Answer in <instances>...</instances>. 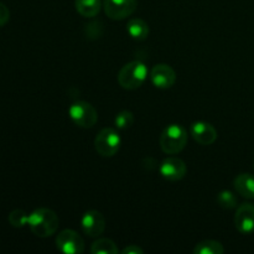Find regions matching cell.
<instances>
[{
  "label": "cell",
  "instance_id": "cell-1",
  "mask_svg": "<svg viewBox=\"0 0 254 254\" xmlns=\"http://www.w3.org/2000/svg\"><path fill=\"white\" fill-rule=\"evenodd\" d=\"M27 226L36 237L47 238L59 230L60 220L55 211L42 207L30 213Z\"/></svg>",
  "mask_w": 254,
  "mask_h": 254
},
{
  "label": "cell",
  "instance_id": "cell-2",
  "mask_svg": "<svg viewBox=\"0 0 254 254\" xmlns=\"http://www.w3.org/2000/svg\"><path fill=\"white\" fill-rule=\"evenodd\" d=\"M161 150L169 155H175L183 151L188 144V131L180 124H170L160 135Z\"/></svg>",
  "mask_w": 254,
  "mask_h": 254
},
{
  "label": "cell",
  "instance_id": "cell-3",
  "mask_svg": "<svg viewBox=\"0 0 254 254\" xmlns=\"http://www.w3.org/2000/svg\"><path fill=\"white\" fill-rule=\"evenodd\" d=\"M148 77V68L140 61H131L124 64L118 73V83L122 88L134 91L141 87Z\"/></svg>",
  "mask_w": 254,
  "mask_h": 254
},
{
  "label": "cell",
  "instance_id": "cell-4",
  "mask_svg": "<svg viewBox=\"0 0 254 254\" xmlns=\"http://www.w3.org/2000/svg\"><path fill=\"white\" fill-rule=\"evenodd\" d=\"M68 114L71 121L77 127L83 129L92 128L96 126L97 121H98V113H97L96 108L91 103L84 101L74 102L73 104H71Z\"/></svg>",
  "mask_w": 254,
  "mask_h": 254
},
{
  "label": "cell",
  "instance_id": "cell-5",
  "mask_svg": "<svg viewBox=\"0 0 254 254\" xmlns=\"http://www.w3.org/2000/svg\"><path fill=\"white\" fill-rule=\"evenodd\" d=\"M121 136L113 128H104L94 139V149L103 158L114 156L121 149Z\"/></svg>",
  "mask_w": 254,
  "mask_h": 254
},
{
  "label": "cell",
  "instance_id": "cell-6",
  "mask_svg": "<svg viewBox=\"0 0 254 254\" xmlns=\"http://www.w3.org/2000/svg\"><path fill=\"white\" fill-rule=\"evenodd\" d=\"M57 250L66 254H81L84 251V241L76 231L64 230L56 237Z\"/></svg>",
  "mask_w": 254,
  "mask_h": 254
},
{
  "label": "cell",
  "instance_id": "cell-7",
  "mask_svg": "<svg viewBox=\"0 0 254 254\" xmlns=\"http://www.w3.org/2000/svg\"><path fill=\"white\" fill-rule=\"evenodd\" d=\"M104 12L112 20H124L136 9V0H104Z\"/></svg>",
  "mask_w": 254,
  "mask_h": 254
},
{
  "label": "cell",
  "instance_id": "cell-8",
  "mask_svg": "<svg viewBox=\"0 0 254 254\" xmlns=\"http://www.w3.org/2000/svg\"><path fill=\"white\" fill-rule=\"evenodd\" d=\"M81 226L86 236L92 238L99 237L106 230V220L99 211L89 210L82 216Z\"/></svg>",
  "mask_w": 254,
  "mask_h": 254
},
{
  "label": "cell",
  "instance_id": "cell-9",
  "mask_svg": "<svg viewBox=\"0 0 254 254\" xmlns=\"http://www.w3.org/2000/svg\"><path fill=\"white\" fill-rule=\"evenodd\" d=\"M159 171L165 180L179 181L185 178L186 173H188V166H186L185 161L181 160L180 158L170 156L160 164Z\"/></svg>",
  "mask_w": 254,
  "mask_h": 254
},
{
  "label": "cell",
  "instance_id": "cell-10",
  "mask_svg": "<svg viewBox=\"0 0 254 254\" xmlns=\"http://www.w3.org/2000/svg\"><path fill=\"white\" fill-rule=\"evenodd\" d=\"M150 79L156 88L168 89L175 84L176 73L173 67L169 64H159L150 71Z\"/></svg>",
  "mask_w": 254,
  "mask_h": 254
},
{
  "label": "cell",
  "instance_id": "cell-11",
  "mask_svg": "<svg viewBox=\"0 0 254 254\" xmlns=\"http://www.w3.org/2000/svg\"><path fill=\"white\" fill-rule=\"evenodd\" d=\"M190 134L193 140L197 141L201 145H211L217 139V130L215 129V127L203 121H198L191 124Z\"/></svg>",
  "mask_w": 254,
  "mask_h": 254
},
{
  "label": "cell",
  "instance_id": "cell-12",
  "mask_svg": "<svg viewBox=\"0 0 254 254\" xmlns=\"http://www.w3.org/2000/svg\"><path fill=\"white\" fill-rule=\"evenodd\" d=\"M235 225L238 232L250 235L254 232V205L243 203L237 208L235 215Z\"/></svg>",
  "mask_w": 254,
  "mask_h": 254
},
{
  "label": "cell",
  "instance_id": "cell-13",
  "mask_svg": "<svg viewBox=\"0 0 254 254\" xmlns=\"http://www.w3.org/2000/svg\"><path fill=\"white\" fill-rule=\"evenodd\" d=\"M233 186H235V190L243 197L250 198V200L254 198V176L251 174L243 173L236 176Z\"/></svg>",
  "mask_w": 254,
  "mask_h": 254
},
{
  "label": "cell",
  "instance_id": "cell-14",
  "mask_svg": "<svg viewBox=\"0 0 254 254\" xmlns=\"http://www.w3.org/2000/svg\"><path fill=\"white\" fill-rule=\"evenodd\" d=\"M77 12L84 17H93L99 14L102 7L101 0H76L74 1Z\"/></svg>",
  "mask_w": 254,
  "mask_h": 254
},
{
  "label": "cell",
  "instance_id": "cell-15",
  "mask_svg": "<svg viewBox=\"0 0 254 254\" xmlns=\"http://www.w3.org/2000/svg\"><path fill=\"white\" fill-rule=\"evenodd\" d=\"M127 31L134 40L143 41V40H145L149 36L150 30H149L148 24L144 20L131 19L129 20L128 25H127Z\"/></svg>",
  "mask_w": 254,
  "mask_h": 254
},
{
  "label": "cell",
  "instance_id": "cell-16",
  "mask_svg": "<svg viewBox=\"0 0 254 254\" xmlns=\"http://www.w3.org/2000/svg\"><path fill=\"white\" fill-rule=\"evenodd\" d=\"M92 254H118V246L108 238H99L91 246Z\"/></svg>",
  "mask_w": 254,
  "mask_h": 254
},
{
  "label": "cell",
  "instance_id": "cell-17",
  "mask_svg": "<svg viewBox=\"0 0 254 254\" xmlns=\"http://www.w3.org/2000/svg\"><path fill=\"white\" fill-rule=\"evenodd\" d=\"M223 252H225L223 246L213 240L202 241L193 248V254H222Z\"/></svg>",
  "mask_w": 254,
  "mask_h": 254
},
{
  "label": "cell",
  "instance_id": "cell-18",
  "mask_svg": "<svg viewBox=\"0 0 254 254\" xmlns=\"http://www.w3.org/2000/svg\"><path fill=\"white\" fill-rule=\"evenodd\" d=\"M217 202L218 205L221 206L222 208L225 210H232V208L237 207V197L233 192L231 191L225 190V191H221L217 196Z\"/></svg>",
  "mask_w": 254,
  "mask_h": 254
},
{
  "label": "cell",
  "instance_id": "cell-19",
  "mask_svg": "<svg viewBox=\"0 0 254 254\" xmlns=\"http://www.w3.org/2000/svg\"><path fill=\"white\" fill-rule=\"evenodd\" d=\"M134 123V116L130 111H122L119 112L114 119V126L121 130L129 129Z\"/></svg>",
  "mask_w": 254,
  "mask_h": 254
},
{
  "label": "cell",
  "instance_id": "cell-20",
  "mask_svg": "<svg viewBox=\"0 0 254 254\" xmlns=\"http://www.w3.org/2000/svg\"><path fill=\"white\" fill-rule=\"evenodd\" d=\"M29 221V215L22 210H14L9 215V222L12 227L21 228L27 225Z\"/></svg>",
  "mask_w": 254,
  "mask_h": 254
},
{
  "label": "cell",
  "instance_id": "cell-21",
  "mask_svg": "<svg viewBox=\"0 0 254 254\" xmlns=\"http://www.w3.org/2000/svg\"><path fill=\"white\" fill-rule=\"evenodd\" d=\"M103 35V25L99 21L91 22V24L86 25V36L89 40H96Z\"/></svg>",
  "mask_w": 254,
  "mask_h": 254
},
{
  "label": "cell",
  "instance_id": "cell-22",
  "mask_svg": "<svg viewBox=\"0 0 254 254\" xmlns=\"http://www.w3.org/2000/svg\"><path fill=\"white\" fill-rule=\"evenodd\" d=\"M10 19V11L6 7V5L0 2V27L4 26Z\"/></svg>",
  "mask_w": 254,
  "mask_h": 254
},
{
  "label": "cell",
  "instance_id": "cell-23",
  "mask_svg": "<svg viewBox=\"0 0 254 254\" xmlns=\"http://www.w3.org/2000/svg\"><path fill=\"white\" fill-rule=\"evenodd\" d=\"M122 253L123 254H143L144 251L141 250L139 246L129 245L128 247H126L123 251H122Z\"/></svg>",
  "mask_w": 254,
  "mask_h": 254
}]
</instances>
